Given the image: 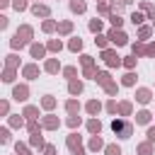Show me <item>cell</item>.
Masks as SVG:
<instances>
[{"instance_id":"1","label":"cell","mask_w":155,"mask_h":155,"mask_svg":"<svg viewBox=\"0 0 155 155\" xmlns=\"http://www.w3.org/2000/svg\"><path fill=\"white\" fill-rule=\"evenodd\" d=\"M111 131H114V136H119V138H131V136H133V121L119 116V119L111 121Z\"/></svg>"},{"instance_id":"2","label":"cell","mask_w":155,"mask_h":155,"mask_svg":"<svg viewBox=\"0 0 155 155\" xmlns=\"http://www.w3.org/2000/svg\"><path fill=\"white\" fill-rule=\"evenodd\" d=\"M102 61H104L107 68H119V65H124V58H121L114 48H104V51H102Z\"/></svg>"},{"instance_id":"3","label":"cell","mask_w":155,"mask_h":155,"mask_svg":"<svg viewBox=\"0 0 155 155\" xmlns=\"http://www.w3.org/2000/svg\"><path fill=\"white\" fill-rule=\"evenodd\" d=\"M15 36L22 39L27 46H31V44H34V41H31V39H34V27H29V24H19L17 31H15Z\"/></svg>"},{"instance_id":"4","label":"cell","mask_w":155,"mask_h":155,"mask_svg":"<svg viewBox=\"0 0 155 155\" xmlns=\"http://www.w3.org/2000/svg\"><path fill=\"white\" fill-rule=\"evenodd\" d=\"M107 36H109V41H111L114 46H126V44H128V34H126L124 29H109Z\"/></svg>"},{"instance_id":"5","label":"cell","mask_w":155,"mask_h":155,"mask_svg":"<svg viewBox=\"0 0 155 155\" xmlns=\"http://www.w3.org/2000/svg\"><path fill=\"white\" fill-rule=\"evenodd\" d=\"M65 145H68L70 153L80 150V148H82V136H78V131H70V133L65 136Z\"/></svg>"},{"instance_id":"6","label":"cell","mask_w":155,"mask_h":155,"mask_svg":"<svg viewBox=\"0 0 155 155\" xmlns=\"http://www.w3.org/2000/svg\"><path fill=\"white\" fill-rule=\"evenodd\" d=\"M12 99L15 102H27L29 99V85H24V82L22 85H15L12 87Z\"/></svg>"},{"instance_id":"7","label":"cell","mask_w":155,"mask_h":155,"mask_svg":"<svg viewBox=\"0 0 155 155\" xmlns=\"http://www.w3.org/2000/svg\"><path fill=\"white\" fill-rule=\"evenodd\" d=\"M41 126L46 128V131H58V126H61V119L56 116V114H46V116H41Z\"/></svg>"},{"instance_id":"8","label":"cell","mask_w":155,"mask_h":155,"mask_svg":"<svg viewBox=\"0 0 155 155\" xmlns=\"http://www.w3.org/2000/svg\"><path fill=\"white\" fill-rule=\"evenodd\" d=\"M29 10H31V15H34V17H41V19H48V17H51V7H48V5H44V2H34Z\"/></svg>"},{"instance_id":"9","label":"cell","mask_w":155,"mask_h":155,"mask_svg":"<svg viewBox=\"0 0 155 155\" xmlns=\"http://www.w3.org/2000/svg\"><path fill=\"white\" fill-rule=\"evenodd\" d=\"M39 73H41V68L36 63H24L22 65V78H27V80H36Z\"/></svg>"},{"instance_id":"10","label":"cell","mask_w":155,"mask_h":155,"mask_svg":"<svg viewBox=\"0 0 155 155\" xmlns=\"http://www.w3.org/2000/svg\"><path fill=\"white\" fill-rule=\"evenodd\" d=\"M133 97H136V102H138V104H143V107H145V104H150V99H153V90H150V87H138Z\"/></svg>"},{"instance_id":"11","label":"cell","mask_w":155,"mask_h":155,"mask_svg":"<svg viewBox=\"0 0 155 155\" xmlns=\"http://www.w3.org/2000/svg\"><path fill=\"white\" fill-rule=\"evenodd\" d=\"M44 70H46L48 75H58V70H63V68H61L58 58H46V61H44Z\"/></svg>"},{"instance_id":"12","label":"cell","mask_w":155,"mask_h":155,"mask_svg":"<svg viewBox=\"0 0 155 155\" xmlns=\"http://www.w3.org/2000/svg\"><path fill=\"white\" fill-rule=\"evenodd\" d=\"M104 148H107V143L102 140V136H92L90 143H87V150H90V153H99V150H104Z\"/></svg>"},{"instance_id":"13","label":"cell","mask_w":155,"mask_h":155,"mask_svg":"<svg viewBox=\"0 0 155 155\" xmlns=\"http://www.w3.org/2000/svg\"><path fill=\"white\" fill-rule=\"evenodd\" d=\"M46 51H48V48H46L44 44H36V41L29 46V53H31V58H36V61H39V58H46Z\"/></svg>"},{"instance_id":"14","label":"cell","mask_w":155,"mask_h":155,"mask_svg":"<svg viewBox=\"0 0 155 155\" xmlns=\"http://www.w3.org/2000/svg\"><path fill=\"white\" fill-rule=\"evenodd\" d=\"M102 109H104V104H102L99 99H90V102L85 104V111H87L90 116H97V114H99Z\"/></svg>"},{"instance_id":"15","label":"cell","mask_w":155,"mask_h":155,"mask_svg":"<svg viewBox=\"0 0 155 155\" xmlns=\"http://www.w3.org/2000/svg\"><path fill=\"white\" fill-rule=\"evenodd\" d=\"M131 56H136V58L148 56V46H145V41H136V44H131Z\"/></svg>"},{"instance_id":"16","label":"cell","mask_w":155,"mask_h":155,"mask_svg":"<svg viewBox=\"0 0 155 155\" xmlns=\"http://www.w3.org/2000/svg\"><path fill=\"white\" fill-rule=\"evenodd\" d=\"M119 116H133V102L131 99H124V102H119Z\"/></svg>"},{"instance_id":"17","label":"cell","mask_w":155,"mask_h":155,"mask_svg":"<svg viewBox=\"0 0 155 155\" xmlns=\"http://www.w3.org/2000/svg\"><path fill=\"white\" fill-rule=\"evenodd\" d=\"M7 126L10 128H22V126H27V121H24L22 114H10L7 116Z\"/></svg>"},{"instance_id":"18","label":"cell","mask_w":155,"mask_h":155,"mask_svg":"<svg viewBox=\"0 0 155 155\" xmlns=\"http://www.w3.org/2000/svg\"><path fill=\"white\" fill-rule=\"evenodd\" d=\"M87 131H90L92 136H99V133H102V121H99L97 116H90V119H87Z\"/></svg>"},{"instance_id":"19","label":"cell","mask_w":155,"mask_h":155,"mask_svg":"<svg viewBox=\"0 0 155 155\" xmlns=\"http://www.w3.org/2000/svg\"><path fill=\"white\" fill-rule=\"evenodd\" d=\"M29 145H31V148H39V150L46 148V140H44L41 131H39V133H29Z\"/></svg>"},{"instance_id":"20","label":"cell","mask_w":155,"mask_h":155,"mask_svg":"<svg viewBox=\"0 0 155 155\" xmlns=\"http://www.w3.org/2000/svg\"><path fill=\"white\" fill-rule=\"evenodd\" d=\"M68 7H70V12H73V15H82V12L87 10V2H85V0H70V2H68Z\"/></svg>"},{"instance_id":"21","label":"cell","mask_w":155,"mask_h":155,"mask_svg":"<svg viewBox=\"0 0 155 155\" xmlns=\"http://www.w3.org/2000/svg\"><path fill=\"white\" fill-rule=\"evenodd\" d=\"M136 155H155V150H153V143H150V140H143V143H138V145H136Z\"/></svg>"},{"instance_id":"22","label":"cell","mask_w":155,"mask_h":155,"mask_svg":"<svg viewBox=\"0 0 155 155\" xmlns=\"http://www.w3.org/2000/svg\"><path fill=\"white\" fill-rule=\"evenodd\" d=\"M97 15H102V17H111V15H114V10H111V2H107V0L97 2Z\"/></svg>"},{"instance_id":"23","label":"cell","mask_w":155,"mask_h":155,"mask_svg":"<svg viewBox=\"0 0 155 155\" xmlns=\"http://www.w3.org/2000/svg\"><path fill=\"white\" fill-rule=\"evenodd\" d=\"M41 31H44V34H53V31H58V22L51 19V17L44 19V22H41Z\"/></svg>"},{"instance_id":"24","label":"cell","mask_w":155,"mask_h":155,"mask_svg":"<svg viewBox=\"0 0 155 155\" xmlns=\"http://www.w3.org/2000/svg\"><path fill=\"white\" fill-rule=\"evenodd\" d=\"M82 90H85V85H82V80H70V82H68V92H70L73 97H78V94H82Z\"/></svg>"},{"instance_id":"25","label":"cell","mask_w":155,"mask_h":155,"mask_svg":"<svg viewBox=\"0 0 155 155\" xmlns=\"http://www.w3.org/2000/svg\"><path fill=\"white\" fill-rule=\"evenodd\" d=\"M22 116H24L27 121H31V119H39V107H34V104H27V107L22 109Z\"/></svg>"},{"instance_id":"26","label":"cell","mask_w":155,"mask_h":155,"mask_svg":"<svg viewBox=\"0 0 155 155\" xmlns=\"http://www.w3.org/2000/svg\"><path fill=\"white\" fill-rule=\"evenodd\" d=\"M150 119H153V111H148V109H140V111L136 114V124H140V126H148Z\"/></svg>"},{"instance_id":"27","label":"cell","mask_w":155,"mask_h":155,"mask_svg":"<svg viewBox=\"0 0 155 155\" xmlns=\"http://www.w3.org/2000/svg\"><path fill=\"white\" fill-rule=\"evenodd\" d=\"M87 29H90V31L97 36V34H102V29H104V22L94 17V19H90V22H87Z\"/></svg>"},{"instance_id":"28","label":"cell","mask_w":155,"mask_h":155,"mask_svg":"<svg viewBox=\"0 0 155 155\" xmlns=\"http://www.w3.org/2000/svg\"><path fill=\"white\" fill-rule=\"evenodd\" d=\"M58 34H61V36H70V34H73V22H70V19L58 22Z\"/></svg>"},{"instance_id":"29","label":"cell","mask_w":155,"mask_h":155,"mask_svg":"<svg viewBox=\"0 0 155 155\" xmlns=\"http://www.w3.org/2000/svg\"><path fill=\"white\" fill-rule=\"evenodd\" d=\"M41 109L53 111V109H56V97H53V94H44V97H41Z\"/></svg>"},{"instance_id":"30","label":"cell","mask_w":155,"mask_h":155,"mask_svg":"<svg viewBox=\"0 0 155 155\" xmlns=\"http://www.w3.org/2000/svg\"><path fill=\"white\" fill-rule=\"evenodd\" d=\"M63 107H65L68 116H75V114H80V102H78V99H68Z\"/></svg>"},{"instance_id":"31","label":"cell","mask_w":155,"mask_h":155,"mask_svg":"<svg viewBox=\"0 0 155 155\" xmlns=\"http://www.w3.org/2000/svg\"><path fill=\"white\" fill-rule=\"evenodd\" d=\"M46 48H48L51 53H61V51H63V41H61V39H48V41H46Z\"/></svg>"},{"instance_id":"32","label":"cell","mask_w":155,"mask_h":155,"mask_svg":"<svg viewBox=\"0 0 155 155\" xmlns=\"http://www.w3.org/2000/svg\"><path fill=\"white\" fill-rule=\"evenodd\" d=\"M94 82H97V85H102V87H107V85L111 82L109 70H99V73H97V78H94Z\"/></svg>"},{"instance_id":"33","label":"cell","mask_w":155,"mask_h":155,"mask_svg":"<svg viewBox=\"0 0 155 155\" xmlns=\"http://www.w3.org/2000/svg\"><path fill=\"white\" fill-rule=\"evenodd\" d=\"M150 34H153V27H148V24H140L138 27V41H148Z\"/></svg>"},{"instance_id":"34","label":"cell","mask_w":155,"mask_h":155,"mask_svg":"<svg viewBox=\"0 0 155 155\" xmlns=\"http://www.w3.org/2000/svg\"><path fill=\"white\" fill-rule=\"evenodd\" d=\"M5 68H15V70H17V68H19V56H17V53H7V56H5Z\"/></svg>"},{"instance_id":"35","label":"cell","mask_w":155,"mask_h":155,"mask_svg":"<svg viewBox=\"0 0 155 155\" xmlns=\"http://www.w3.org/2000/svg\"><path fill=\"white\" fill-rule=\"evenodd\" d=\"M61 73H63V78H65L68 82H70V80H78V68H75V65H65Z\"/></svg>"},{"instance_id":"36","label":"cell","mask_w":155,"mask_h":155,"mask_svg":"<svg viewBox=\"0 0 155 155\" xmlns=\"http://www.w3.org/2000/svg\"><path fill=\"white\" fill-rule=\"evenodd\" d=\"M68 48H70L73 53L82 51V39H80V36H70V41H68Z\"/></svg>"},{"instance_id":"37","label":"cell","mask_w":155,"mask_h":155,"mask_svg":"<svg viewBox=\"0 0 155 155\" xmlns=\"http://www.w3.org/2000/svg\"><path fill=\"white\" fill-rule=\"evenodd\" d=\"M15 78H17V70H15V68H5V70H2V82L12 85V82H15Z\"/></svg>"},{"instance_id":"38","label":"cell","mask_w":155,"mask_h":155,"mask_svg":"<svg viewBox=\"0 0 155 155\" xmlns=\"http://www.w3.org/2000/svg\"><path fill=\"white\" fill-rule=\"evenodd\" d=\"M136 78H138V75H136L133 70H128V73L121 78V85H124V87H133V85H136Z\"/></svg>"},{"instance_id":"39","label":"cell","mask_w":155,"mask_h":155,"mask_svg":"<svg viewBox=\"0 0 155 155\" xmlns=\"http://www.w3.org/2000/svg\"><path fill=\"white\" fill-rule=\"evenodd\" d=\"M140 12H143V15H148V17L153 19V17H155V5H153V2H148V0H143V2H140Z\"/></svg>"},{"instance_id":"40","label":"cell","mask_w":155,"mask_h":155,"mask_svg":"<svg viewBox=\"0 0 155 155\" xmlns=\"http://www.w3.org/2000/svg\"><path fill=\"white\" fill-rule=\"evenodd\" d=\"M94 44L104 51V48H109V44H111V41H109V36H107V34H97V36H94Z\"/></svg>"},{"instance_id":"41","label":"cell","mask_w":155,"mask_h":155,"mask_svg":"<svg viewBox=\"0 0 155 155\" xmlns=\"http://www.w3.org/2000/svg\"><path fill=\"white\" fill-rule=\"evenodd\" d=\"M104 109H107V114H111V116H116V114H119V102H116V99L111 97V99H109V102L104 104Z\"/></svg>"},{"instance_id":"42","label":"cell","mask_w":155,"mask_h":155,"mask_svg":"<svg viewBox=\"0 0 155 155\" xmlns=\"http://www.w3.org/2000/svg\"><path fill=\"white\" fill-rule=\"evenodd\" d=\"M27 131L29 133H39V131H44V126H41L39 119H31V121H27Z\"/></svg>"},{"instance_id":"43","label":"cell","mask_w":155,"mask_h":155,"mask_svg":"<svg viewBox=\"0 0 155 155\" xmlns=\"http://www.w3.org/2000/svg\"><path fill=\"white\" fill-rule=\"evenodd\" d=\"M29 148H31L29 143H19V140L15 143V153H17V155H31V150H29Z\"/></svg>"},{"instance_id":"44","label":"cell","mask_w":155,"mask_h":155,"mask_svg":"<svg viewBox=\"0 0 155 155\" xmlns=\"http://www.w3.org/2000/svg\"><path fill=\"white\" fill-rule=\"evenodd\" d=\"M104 94H107V97H116V94H119V82L111 80V82L104 87Z\"/></svg>"},{"instance_id":"45","label":"cell","mask_w":155,"mask_h":155,"mask_svg":"<svg viewBox=\"0 0 155 155\" xmlns=\"http://www.w3.org/2000/svg\"><path fill=\"white\" fill-rule=\"evenodd\" d=\"M104 155H124V153H121V145H116V143H107Z\"/></svg>"},{"instance_id":"46","label":"cell","mask_w":155,"mask_h":155,"mask_svg":"<svg viewBox=\"0 0 155 155\" xmlns=\"http://www.w3.org/2000/svg\"><path fill=\"white\" fill-rule=\"evenodd\" d=\"M109 22H111V29H121V27H124V17H121V15H116V12L109 17Z\"/></svg>"},{"instance_id":"47","label":"cell","mask_w":155,"mask_h":155,"mask_svg":"<svg viewBox=\"0 0 155 155\" xmlns=\"http://www.w3.org/2000/svg\"><path fill=\"white\" fill-rule=\"evenodd\" d=\"M128 19L133 22V27H140V24H143V19H145V15H143V12L138 10V12H133V15L128 17Z\"/></svg>"},{"instance_id":"48","label":"cell","mask_w":155,"mask_h":155,"mask_svg":"<svg viewBox=\"0 0 155 155\" xmlns=\"http://www.w3.org/2000/svg\"><path fill=\"white\" fill-rule=\"evenodd\" d=\"M97 65H92V68H82V78H87V80H94L97 78Z\"/></svg>"},{"instance_id":"49","label":"cell","mask_w":155,"mask_h":155,"mask_svg":"<svg viewBox=\"0 0 155 155\" xmlns=\"http://www.w3.org/2000/svg\"><path fill=\"white\" fill-rule=\"evenodd\" d=\"M65 124H68V128H73V131H75V128H78V126L82 124V119H80V116L75 114V116H68V119H65Z\"/></svg>"},{"instance_id":"50","label":"cell","mask_w":155,"mask_h":155,"mask_svg":"<svg viewBox=\"0 0 155 155\" xmlns=\"http://www.w3.org/2000/svg\"><path fill=\"white\" fill-rule=\"evenodd\" d=\"M80 65H82V68H92V65H94V58L87 56V53H82V56H80Z\"/></svg>"},{"instance_id":"51","label":"cell","mask_w":155,"mask_h":155,"mask_svg":"<svg viewBox=\"0 0 155 155\" xmlns=\"http://www.w3.org/2000/svg\"><path fill=\"white\" fill-rule=\"evenodd\" d=\"M0 143H2V145L10 143V126H2V128H0Z\"/></svg>"},{"instance_id":"52","label":"cell","mask_w":155,"mask_h":155,"mask_svg":"<svg viewBox=\"0 0 155 155\" xmlns=\"http://www.w3.org/2000/svg\"><path fill=\"white\" fill-rule=\"evenodd\" d=\"M10 46H12V51H17V48H19V51H22V48H24V46H27V44H24V41H22V39H17V36H12V39H10Z\"/></svg>"},{"instance_id":"53","label":"cell","mask_w":155,"mask_h":155,"mask_svg":"<svg viewBox=\"0 0 155 155\" xmlns=\"http://www.w3.org/2000/svg\"><path fill=\"white\" fill-rule=\"evenodd\" d=\"M136 61H138L136 56H126V58H124V68H126V70H133V68H136Z\"/></svg>"},{"instance_id":"54","label":"cell","mask_w":155,"mask_h":155,"mask_svg":"<svg viewBox=\"0 0 155 155\" xmlns=\"http://www.w3.org/2000/svg\"><path fill=\"white\" fill-rule=\"evenodd\" d=\"M12 7H15L17 12H24V10L29 7V2H27V0H12Z\"/></svg>"},{"instance_id":"55","label":"cell","mask_w":155,"mask_h":155,"mask_svg":"<svg viewBox=\"0 0 155 155\" xmlns=\"http://www.w3.org/2000/svg\"><path fill=\"white\" fill-rule=\"evenodd\" d=\"M0 114H2V116H10V102H7V99L0 102Z\"/></svg>"},{"instance_id":"56","label":"cell","mask_w":155,"mask_h":155,"mask_svg":"<svg viewBox=\"0 0 155 155\" xmlns=\"http://www.w3.org/2000/svg\"><path fill=\"white\" fill-rule=\"evenodd\" d=\"M41 155H56V145L53 143H46V148L41 150Z\"/></svg>"},{"instance_id":"57","label":"cell","mask_w":155,"mask_h":155,"mask_svg":"<svg viewBox=\"0 0 155 155\" xmlns=\"http://www.w3.org/2000/svg\"><path fill=\"white\" fill-rule=\"evenodd\" d=\"M145 136H148V140H150V143H155V126H148Z\"/></svg>"},{"instance_id":"58","label":"cell","mask_w":155,"mask_h":155,"mask_svg":"<svg viewBox=\"0 0 155 155\" xmlns=\"http://www.w3.org/2000/svg\"><path fill=\"white\" fill-rule=\"evenodd\" d=\"M7 24H10V17L7 15H0V29H7Z\"/></svg>"},{"instance_id":"59","label":"cell","mask_w":155,"mask_h":155,"mask_svg":"<svg viewBox=\"0 0 155 155\" xmlns=\"http://www.w3.org/2000/svg\"><path fill=\"white\" fill-rule=\"evenodd\" d=\"M148 56H150V58H155V41L148 46Z\"/></svg>"},{"instance_id":"60","label":"cell","mask_w":155,"mask_h":155,"mask_svg":"<svg viewBox=\"0 0 155 155\" xmlns=\"http://www.w3.org/2000/svg\"><path fill=\"white\" fill-rule=\"evenodd\" d=\"M73 155H87V150H85V148H80V150H75Z\"/></svg>"},{"instance_id":"61","label":"cell","mask_w":155,"mask_h":155,"mask_svg":"<svg viewBox=\"0 0 155 155\" xmlns=\"http://www.w3.org/2000/svg\"><path fill=\"white\" fill-rule=\"evenodd\" d=\"M7 5H12V0H0V7H7Z\"/></svg>"},{"instance_id":"62","label":"cell","mask_w":155,"mask_h":155,"mask_svg":"<svg viewBox=\"0 0 155 155\" xmlns=\"http://www.w3.org/2000/svg\"><path fill=\"white\" fill-rule=\"evenodd\" d=\"M119 2H121V5H131L133 0H119Z\"/></svg>"},{"instance_id":"63","label":"cell","mask_w":155,"mask_h":155,"mask_svg":"<svg viewBox=\"0 0 155 155\" xmlns=\"http://www.w3.org/2000/svg\"><path fill=\"white\" fill-rule=\"evenodd\" d=\"M150 22H153V29H155V17H153V19H150Z\"/></svg>"},{"instance_id":"64","label":"cell","mask_w":155,"mask_h":155,"mask_svg":"<svg viewBox=\"0 0 155 155\" xmlns=\"http://www.w3.org/2000/svg\"><path fill=\"white\" fill-rule=\"evenodd\" d=\"M34 2H39V0H34Z\"/></svg>"}]
</instances>
